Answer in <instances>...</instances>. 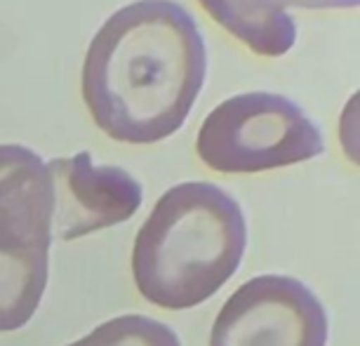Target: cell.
<instances>
[{"label": "cell", "instance_id": "cell-5", "mask_svg": "<svg viewBox=\"0 0 360 346\" xmlns=\"http://www.w3.org/2000/svg\"><path fill=\"white\" fill-rule=\"evenodd\" d=\"M323 302L299 278H250L224 302L210 346H328Z\"/></svg>", "mask_w": 360, "mask_h": 346}, {"label": "cell", "instance_id": "cell-2", "mask_svg": "<svg viewBox=\"0 0 360 346\" xmlns=\"http://www.w3.org/2000/svg\"><path fill=\"white\" fill-rule=\"evenodd\" d=\"M248 222L229 191L184 181L155 200L132 245V278L148 304L165 311L200 307L238 271Z\"/></svg>", "mask_w": 360, "mask_h": 346}, {"label": "cell", "instance_id": "cell-1", "mask_svg": "<svg viewBox=\"0 0 360 346\" xmlns=\"http://www.w3.org/2000/svg\"><path fill=\"white\" fill-rule=\"evenodd\" d=\"M198 22L174 0H137L94 33L83 62V99L104 134L155 144L179 130L205 83Z\"/></svg>", "mask_w": 360, "mask_h": 346}, {"label": "cell", "instance_id": "cell-6", "mask_svg": "<svg viewBox=\"0 0 360 346\" xmlns=\"http://www.w3.org/2000/svg\"><path fill=\"white\" fill-rule=\"evenodd\" d=\"M54 186L52 238L76 241L132 219L144 203V188L115 165H94L80 151L47 162Z\"/></svg>", "mask_w": 360, "mask_h": 346}, {"label": "cell", "instance_id": "cell-7", "mask_svg": "<svg viewBox=\"0 0 360 346\" xmlns=\"http://www.w3.org/2000/svg\"><path fill=\"white\" fill-rule=\"evenodd\" d=\"M221 29L262 57H283L297 43L290 8L346 10L358 0H198Z\"/></svg>", "mask_w": 360, "mask_h": 346}, {"label": "cell", "instance_id": "cell-8", "mask_svg": "<svg viewBox=\"0 0 360 346\" xmlns=\"http://www.w3.org/2000/svg\"><path fill=\"white\" fill-rule=\"evenodd\" d=\"M66 346H181V342L169 325L141 314H125Z\"/></svg>", "mask_w": 360, "mask_h": 346}, {"label": "cell", "instance_id": "cell-4", "mask_svg": "<svg viewBox=\"0 0 360 346\" xmlns=\"http://www.w3.org/2000/svg\"><path fill=\"white\" fill-rule=\"evenodd\" d=\"M195 151L214 172L255 174L316 158L325 151V139L292 99L245 92L224 99L207 113Z\"/></svg>", "mask_w": 360, "mask_h": 346}, {"label": "cell", "instance_id": "cell-3", "mask_svg": "<svg viewBox=\"0 0 360 346\" xmlns=\"http://www.w3.org/2000/svg\"><path fill=\"white\" fill-rule=\"evenodd\" d=\"M54 186L47 162L22 144H0V332L36 316L50 276Z\"/></svg>", "mask_w": 360, "mask_h": 346}]
</instances>
